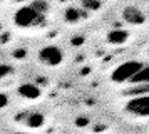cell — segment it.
I'll use <instances>...</instances> for the list:
<instances>
[{"instance_id":"6da1fadb","label":"cell","mask_w":149,"mask_h":134,"mask_svg":"<svg viewBox=\"0 0 149 134\" xmlns=\"http://www.w3.org/2000/svg\"><path fill=\"white\" fill-rule=\"evenodd\" d=\"M14 24L19 29H40L45 27V15L37 13L30 5H24L15 10Z\"/></svg>"},{"instance_id":"7a4b0ae2","label":"cell","mask_w":149,"mask_h":134,"mask_svg":"<svg viewBox=\"0 0 149 134\" xmlns=\"http://www.w3.org/2000/svg\"><path fill=\"white\" fill-rule=\"evenodd\" d=\"M142 67H144V64H142L141 60H126V62L119 64V66L111 72V79H112V82H116V84L129 82L136 74L141 70Z\"/></svg>"},{"instance_id":"3957f363","label":"cell","mask_w":149,"mask_h":134,"mask_svg":"<svg viewBox=\"0 0 149 134\" xmlns=\"http://www.w3.org/2000/svg\"><path fill=\"white\" fill-rule=\"evenodd\" d=\"M37 59H39V62L42 66L45 67H59L64 62V52H62V49L59 45L50 44V45L42 47L39 50Z\"/></svg>"},{"instance_id":"277c9868","label":"cell","mask_w":149,"mask_h":134,"mask_svg":"<svg viewBox=\"0 0 149 134\" xmlns=\"http://www.w3.org/2000/svg\"><path fill=\"white\" fill-rule=\"evenodd\" d=\"M124 111L134 117H149V94L131 97L124 106Z\"/></svg>"},{"instance_id":"5b68a950","label":"cell","mask_w":149,"mask_h":134,"mask_svg":"<svg viewBox=\"0 0 149 134\" xmlns=\"http://www.w3.org/2000/svg\"><path fill=\"white\" fill-rule=\"evenodd\" d=\"M121 17L126 24H129V25H142V24L146 22V13L136 5L124 7L122 12H121Z\"/></svg>"},{"instance_id":"8992f818","label":"cell","mask_w":149,"mask_h":134,"mask_svg":"<svg viewBox=\"0 0 149 134\" xmlns=\"http://www.w3.org/2000/svg\"><path fill=\"white\" fill-rule=\"evenodd\" d=\"M17 121L20 124H24V126L30 127V129H39V127H42L45 124V116L42 112H37V111H30V112L27 111V112L20 114L17 117Z\"/></svg>"},{"instance_id":"52a82bcc","label":"cell","mask_w":149,"mask_h":134,"mask_svg":"<svg viewBox=\"0 0 149 134\" xmlns=\"http://www.w3.org/2000/svg\"><path fill=\"white\" fill-rule=\"evenodd\" d=\"M17 92H19V96L20 97H24V99H39L42 96V91L40 87L37 86V84H34V82H24V84H20V86L17 87Z\"/></svg>"},{"instance_id":"ba28073f","label":"cell","mask_w":149,"mask_h":134,"mask_svg":"<svg viewBox=\"0 0 149 134\" xmlns=\"http://www.w3.org/2000/svg\"><path fill=\"white\" fill-rule=\"evenodd\" d=\"M86 17H87V12L79 8V7H67L65 12H64V20L67 24H77Z\"/></svg>"},{"instance_id":"9c48e42d","label":"cell","mask_w":149,"mask_h":134,"mask_svg":"<svg viewBox=\"0 0 149 134\" xmlns=\"http://www.w3.org/2000/svg\"><path fill=\"white\" fill-rule=\"evenodd\" d=\"M129 39V32L124 30V29H112L111 32L107 34V42L112 44V45H121V44H126Z\"/></svg>"},{"instance_id":"30bf717a","label":"cell","mask_w":149,"mask_h":134,"mask_svg":"<svg viewBox=\"0 0 149 134\" xmlns=\"http://www.w3.org/2000/svg\"><path fill=\"white\" fill-rule=\"evenodd\" d=\"M129 84H132V86H136V84H149V66L142 67L141 70L129 80Z\"/></svg>"},{"instance_id":"8fae6325","label":"cell","mask_w":149,"mask_h":134,"mask_svg":"<svg viewBox=\"0 0 149 134\" xmlns=\"http://www.w3.org/2000/svg\"><path fill=\"white\" fill-rule=\"evenodd\" d=\"M149 94V84H136L131 89L126 91V96L131 97H137V96H148Z\"/></svg>"},{"instance_id":"7c38bea8","label":"cell","mask_w":149,"mask_h":134,"mask_svg":"<svg viewBox=\"0 0 149 134\" xmlns=\"http://www.w3.org/2000/svg\"><path fill=\"white\" fill-rule=\"evenodd\" d=\"M79 3H81V8L82 10H86V12H97V10H101L102 7V2L101 0H79Z\"/></svg>"},{"instance_id":"4fadbf2b","label":"cell","mask_w":149,"mask_h":134,"mask_svg":"<svg viewBox=\"0 0 149 134\" xmlns=\"http://www.w3.org/2000/svg\"><path fill=\"white\" fill-rule=\"evenodd\" d=\"M30 7L34 8L37 13H40V15H45L47 17V12H49V3L45 0H32V3Z\"/></svg>"},{"instance_id":"5bb4252c","label":"cell","mask_w":149,"mask_h":134,"mask_svg":"<svg viewBox=\"0 0 149 134\" xmlns=\"http://www.w3.org/2000/svg\"><path fill=\"white\" fill-rule=\"evenodd\" d=\"M10 74H14V67L8 66V64H0V79L7 77Z\"/></svg>"},{"instance_id":"9a60e30c","label":"cell","mask_w":149,"mask_h":134,"mask_svg":"<svg viewBox=\"0 0 149 134\" xmlns=\"http://www.w3.org/2000/svg\"><path fill=\"white\" fill-rule=\"evenodd\" d=\"M8 106V96L5 92H0V109H5Z\"/></svg>"},{"instance_id":"2e32d148","label":"cell","mask_w":149,"mask_h":134,"mask_svg":"<svg viewBox=\"0 0 149 134\" xmlns=\"http://www.w3.org/2000/svg\"><path fill=\"white\" fill-rule=\"evenodd\" d=\"M75 124H77V126H87V124H89V121H87V117H79Z\"/></svg>"},{"instance_id":"e0dca14e","label":"cell","mask_w":149,"mask_h":134,"mask_svg":"<svg viewBox=\"0 0 149 134\" xmlns=\"http://www.w3.org/2000/svg\"><path fill=\"white\" fill-rule=\"evenodd\" d=\"M14 55L17 57V59H24V57H25V50H22V49H20V50H15Z\"/></svg>"},{"instance_id":"ac0fdd59","label":"cell","mask_w":149,"mask_h":134,"mask_svg":"<svg viewBox=\"0 0 149 134\" xmlns=\"http://www.w3.org/2000/svg\"><path fill=\"white\" fill-rule=\"evenodd\" d=\"M82 42H84V37H75V39H72V44L74 45H81Z\"/></svg>"},{"instance_id":"d6986e66","label":"cell","mask_w":149,"mask_h":134,"mask_svg":"<svg viewBox=\"0 0 149 134\" xmlns=\"http://www.w3.org/2000/svg\"><path fill=\"white\" fill-rule=\"evenodd\" d=\"M14 134H27V133H14Z\"/></svg>"},{"instance_id":"ffe728a7","label":"cell","mask_w":149,"mask_h":134,"mask_svg":"<svg viewBox=\"0 0 149 134\" xmlns=\"http://www.w3.org/2000/svg\"><path fill=\"white\" fill-rule=\"evenodd\" d=\"M0 34H2V25H0Z\"/></svg>"},{"instance_id":"44dd1931","label":"cell","mask_w":149,"mask_h":134,"mask_svg":"<svg viewBox=\"0 0 149 134\" xmlns=\"http://www.w3.org/2000/svg\"><path fill=\"white\" fill-rule=\"evenodd\" d=\"M0 2H2V0H0Z\"/></svg>"}]
</instances>
